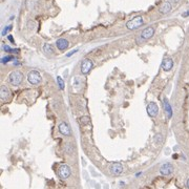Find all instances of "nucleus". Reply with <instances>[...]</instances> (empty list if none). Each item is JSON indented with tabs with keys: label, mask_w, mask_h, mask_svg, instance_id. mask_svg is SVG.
<instances>
[{
	"label": "nucleus",
	"mask_w": 189,
	"mask_h": 189,
	"mask_svg": "<svg viewBox=\"0 0 189 189\" xmlns=\"http://www.w3.org/2000/svg\"><path fill=\"white\" fill-rule=\"evenodd\" d=\"M23 74L20 71H14L12 72L8 77V81L13 86H19L23 81Z\"/></svg>",
	"instance_id": "1"
},
{
	"label": "nucleus",
	"mask_w": 189,
	"mask_h": 189,
	"mask_svg": "<svg viewBox=\"0 0 189 189\" xmlns=\"http://www.w3.org/2000/svg\"><path fill=\"white\" fill-rule=\"evenodd\" d=\"M155 30L153 26H148V27H146L145 30H143L141 32V34L139 35V37H138L137 42L142 43V42H144V41H147L148 39H150L151 37L155 35Z\"/></svg>",
	"instance_id": "2"
},
{
	"label": "nucleus",
	"mask_w": 189,
	"mask_h": 189,
	"mask_svg": "<svg viewBox=\"0 0 189 189\" xmlns=\"http://www.w3.org/2000/svg\"><path fill=\"white\" fill-rule=\"evenodd\" d=\"M143 24H144V18H143L142 16H137L126 23V27L128 28L129 30H133L139 28Z\"/></svg>",
	"instance_id": "3"
},
{
	"label": "nucleus",
	"mask_w": 189,
	"mask_h": 189,
	"mask_svg": "<svg viewBox=\"0 0 189 189\" xmlns=\"http://www.w3.org/2000/svg\"><path fill=\"white\" fill-rule=\"evenodd\" d=\"M27 81L32 85H38L42 81V77L38 71H30L27 74Z\"/></svg>",
	"instance_id": "4"
},
{
	"label": "nucleus",
	"mask_w": 189,
	"mask_h": 189,
	"mask_svg": "<svg viewBox=\"0 0 189 189\" xmlns=\"http://www.w3.org/2000/svg\"><path fill=\"white\" fill-rule=\"evenodd\" d=\"M72 175V169L71 167L66 164H63L58 168V177L60 178L61 180H66L71 177Z\"/></svg>",
	"instance_id": "5"
},
{
	"label": "nucleus",
	"mask_w": 189,
	"mask_h": 189,
	"mask_svg": "<svg viewBox=\"0 0 189 189\" xmlns=\"http://www.w3.org/2000/svg\"><path fill=\"white\" fill-rule=\"evenodd\" d=\"M93 66H94L93 61L88 58H85V59H83L82 62H81L80 71L83 75H87L91 72V69H93Z\"/></svg>",
	"instance_id": "6"
},
{
	"label": "nucleus",
	"mask_w": 189,
	"mask_h": 189,
	"mask_svg": "<svg viewBox=\"0 0 189 189\" xmlns=\"http://www.w3.org/2000/svg\"><path fill=\"white\" fill-rule=\"evenodd\" d=\"M147 114L149 115V117L151 118H155L158 115H159V106L155 102H150L148 105H147Z\"/></svg>",
	"instance_id": "7"
},
{
	"label": "nucleus",
	"mask_w": 189,
	"mask_h": 189,
	"mask_svg": "<svg viewBox=\"0 0 189 189\" xmlns=\"http://www.w3.org/2000/svg\"><path fill=\"white\" fill-rule=\"evenodd\" d=\"M109 171L113 175H120L123 172V166L119 162H114L109 166Z\"/></svg>",
	"instance_id": "8"
},
{
	"label": "nucleus",
	"mask_w": 189,
	"mask_h": 189,
	"mask_svg": "<svg viewBox=\"0 0 189 189\" xmlns=\"http://www.w3.org/2000/svg\"><path fill=\"white\" fill-rule=\"evenodd\" d=\"M173 172V166L170 163H164L160 167V173L162 175H170Z\"/></svg>",
	"instance_id": "9"
},
{
	"label": "nucleus",
	"mask_w": 189,
	"mask_h": 189,
	"mask_svg": "<svg viewBox=\"0 0 189 189\" xmlns=\"http://www.w3.org/2000/svg\"><path fill=\"white\" fill-rule=\"evenodd\" d=\"M59 131H60L61 135L65 136V137H69L72 135V130H71V127H69V124H66L65 122H61L58 126Z\"/></svg>",
	"instance_id": "10"
},
{
	"label": "nucleus",
	"mask_w": 189,
	"mask_h": 189,
	"mask_svg": "<svg viewBox=\"0 0 189 189\" xmlns=\"http://www.w3.org/2000/svg\"><path fill=\"white\" fill-rule=\"evenodd\" d=\"M163 107H164V111H165L166 115H167V118L168 119H171L172 118V107H171L170 103H169L168 99L167 98H164L163 99Z\"/></svg>",
	"instance_id": "11"
},
{
	"label": "nucleus",
	"mask_w": 189,
	"mask_h": 189,
	"mask_svg": "<svg viewBox=\"0 0 189 189\" xmlns=\"http://www.w3.org/2000/svg\"><path fill=\"white\" fill-rule=\"evenodd\" d=\"M171 10H172V2H171V0L170 1H169V0L168 1H165L161 6H160V13L163 15L168 14Z\"/></svg>",
	"instance_id": "12"
},
{
	"label": "nucleus",
	"mask_w": 189,
	"mask_h": 189,
	"mask_svg": "<svg viewBox=\"0 0 189 189\" xmlns=\"http://www.w3.org/2000/svg\"><path fill=\"white\" fill-rule=\"evenodd\" d=\"M161 66H162V69H163L165 72L171 71V69H172V67H173V60L171 58H165L163 61H162Z\"/></svg>",
	"instance_id": "13"
},
{
	"label": "nucleus",
	"mask_w": 189,
	"mask_h": 189,
	"mask_svg": "<svg viewBox=\"0 0 189 189\" xmlns=\"http://www.w3.org/2000/svg\"><path fill=\"white\" fill-rule=\"evenodd\" d=\"M11 91L6 86H2L1 87V91H0V97H1V100L3 101V102H6V101H8V99L11 98Z\"/></svg>",
	"instance_id": "14"
},
{
	"label": "nucleus",
	"mask_w": 189,
	"mask_h": 189,
	"mask_svg": "<svg viewBox=\"0 0 189 189\" xmlns=\"http://www.w3.org/2000/svg\"><path fill=\"white\" fill-rule=\"evenodd\" d=\"M56 46L58 47L59 50H65L69 46V42L64 38H60L56 41Z\"/></svg>",
	"instance_id": "15"
},
{
	"label": "nucleus",
	"mask_w": 189,
	"mask_h": 189,
	"mask_svg": "<svg viewBox=\"0 0 189 189\" xmlns=\"http://www.w3.org/2000/svg\"><path fill=\"white\" fill-rule=\"evenodd\" d=\"M43 52H44L46 55H53L54 54V48H53V46L50 44L45 43V44L43 45Z\"/></svg>",
	"instance_id": "16"
},
{
	"label": "nucleus",
	"mask_w": 189,
	"mask_h": 189,
	"mask_svg": "<svg viewBox=\"0 0 189 189\" xmlns=\"http://www.w3.org/2000/svg\"><path fill=\"white\" fill-rule=\"evenodd\" d=\"M82 85H83V81L81 80V77H75V78H74V83H72V86H74V88L76 89L77 86L82 87Z\"/></svg>",
	"instance_id": "17"
},
{
	"label": "nucleus",
	"mask_w": 189,
	"mask_h": 189,
	"mask_svg": "<svg viewBox=\"0 0 189 189\" xmlns=\"http://www.w3.org/2000/svg\"><path fill=\"white\" fill-rule=\"evenodd\" d=\"M153 142L158 145L161 144V143L163 142V136H162V133H157V135L153 137Z\"/></svg>",
	"instance_id": "18"
},
{
	"label": "nucleus",
	"mask_w": 189,
	"mask_h": 189,
	"mask_svg": "<svg viewBox=\"0 0 189 189\" xmlns=\"http://www.w3.org/2000/svg\"><path fill=\"white\" fill-rule=\"evenodd\" d=\"M57 84H58L59 88L61 89V91H63V89L65 88V84H64V81H63V79L61 78L60 76L57 77Z\"/></svg>",
	"instance_id": "19"
},
{
	"label": "nucleus",
	"mask_w": 189,
	"mask_h": 189,
	"mask_svg": "<svg viewBox=\"0 0 189 189\" xmlns=\"http://www.w3.org/2000/svg\"><path fill=\"white\" fill-rule=\"evenodd\" d=\"M3 50H5V52L8 53H13V54H16V53L19 52V50H17V48H12L11 46H8V45H3Z\"/></svg>",
	"instance_id": "20"
},
{
	"label": "nucleus",
	"mask_w": 189,
	"mask_h": 189,
	"mask_svg": "<svg viewBox=\"0 0 189 189\" xmlns=\"http://www.w3.org/2000/svg\"><path fill=\"white\" fill-rule=\"evenodd\" d=\"M64 149H65V152L69 153V155H72V153L74 152V147H72V144H69V143H67V144H65Z\"/></svg>",
	"instance_id": "21"
},
{
	"label": "nucleus",
	"mask_w": 189,
	"mask_h": 189,
	"mask_svg": "<svg viewBox=\"0 0 189 189\" xmlns=\"http://www.w3.org/2000/svg\"><path fill=\"white\" fill-rule=\"evenodd\" d=\"M14 56H5V57H3V58L1 59V62L3 63V64H5V63H8V62H10V61H12V60H14Z\"/></svg>",
	"instance_id": "22"
},
{
	"label": "nucleus",
	"mask_w": 189,
	"mask_h": 189,
	"mask_svg": "<svg viewBox=\"0 0 189 189\" xmlns=\"http://www.w3.org/2000/svg\"><path fill=\"white\" fill-rule=\"evenodd\" d=\"M89 122H91V120H89L88 117H81L80 118V123L82 125H87Z\"/></svg>",
	"instance_id": "23"
},
{
	"label": "nucleus",
	"mask_w": 189,
	"mask_h": 189,
	"mask_svg": "<svg viewBox=\"0 0 189 189\" xmlns=\"http://www.w3.org/2000/svg\"><path fill=\"white\" fill-rule=\"evenodd\" d=\"M12 30V25H8V26H5V27L3 28V30H2V36H5L6 34H8V30Z\"/></svg>",
	"instance_id": "24"
},
{
	"label": "nucleus",
	"mask_w": 189,
	"mask_h": 189,
	"mask_svg": "<svg viewBox=\"0 0 189 189\" xmlns=\"http://www.w3.org/2000/svg\"><path fill=\"white\" fill-rule=\"evenodd\" d=\"M77 52H78V50H72V52L67 53V54H66V57H71V56H72V55H74L75 53H77Z\"/></svg>",
	"instance_id": "25"
},
{
	"label": "nucleus",
	"mask_w": 189,
	"mask_h": 189,
	"mask_svg": "<svg viewBox=\"0 0 189 189\" xmlns=\"http://www.w3.org/2000/svg\"><path fill=\"white\" fill-rule=\"evenodd\" d=\"M8 40H10L12 43H14V39H13V36H11V35H8Z\"/></svg>",
	"instance_id": "26"
},
{
	"label": "nucleus",
	"mask_w": 189,
	"mask_h": 189,
	"mask_svg": "<svg viewBox=\"0 0 189 189\" xmlns=\"http://www.w3.org/2000/svg\"><path fill=\"white\" fill-rule=\"evenodd\" d=\"M182 16H183V17H188L189 16V11H187V12H185V13H183V14H182Z\"/></svg>",
	"instance_id": "27"
},
{
	"label": "nucleus",
	"mask_w": 189,
	"mask_h": 189,
	"mask_svg": "<svg viewBox=\"0 0 189 189\" xmlns=\"http://www.w3.org/2000/svg\"><path fill=\"white\" fill-rule=\"evenodd\" d=\"M180 0H171V2H173V3H178Z\"/></svg>",
	"instance_id": "28"
},
{
	"label": "nucleus",
	"mask_w": 189,
	"mask_h": 189,
	"mask_svg": "<svg viewBox=\"0 0 189 189\" xmlns=\"http://www.w3.org/2000/svg\"><path fill=\"white\" fill-rule=\"evenodd\" d=\"M186 186H187V188L189 189V179L187 180V182H186Z\"/></svg>",
	"instance_id": "29"
}]
</instances>
